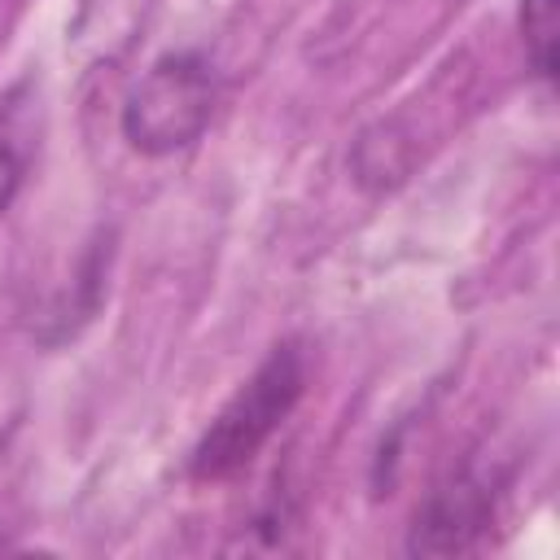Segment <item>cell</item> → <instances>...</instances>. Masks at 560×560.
I'll list each match as a JSON object with an SVG mask.
<instances>
[{
	"instance_id": "obj_4",
	"label": "cell",
	"mask_w": 560,
	"mask_h": 560,
	"mask_svg": "<svg viewBox=\"0 0 560 560\" xmlns=\"http://www.w3.org/2000/svg\"><path fill=\"white\" fill-rule=\"evenodd\" d=\"M521 39L534 70L556 79V44H560V0H521Z\"/></svg>"
},
{
	"instance_id": "obj_1",
	"label": "cell",
	"mask_w": 560,
	"mask_h": 560,
	"mask_svg": "<svg viewBox=\"0 0 560 560\" xmlns=\"http://www.w3.org/2000/svg\"><path fill=\"white\" fill-rule=\"evenodd\" d=\"M302 354L298 346H276L254 376L223 402V411L210 420V429L201 433L197 451H192V477L197 481H223L232 472H241L262 446L267 438L284 424V416L298 407L302 398Z\"/></svg>"
},
{
	"instance_id": "obj_2",
	"label": "cell",
	"mask_w": 560,
	"mask_h": 560,
	"mask_svg": "<svg viewBox=\"0 0 560 560\" xmlns=\"http://www.w3.org/2000/svg\"><path fill=\"white\" fill-rule=\"evenodd\" d=\"M214 109V74L197 52L158 57L122 105V136L136 153L166 158L188 149Z\"/></svg>"
},
{
	"instance_id": "obj_5",
	"label": "cell",
	"mask_w": 560,
	"mask_h": 560,
	"mask_svg": "<svg viewBox=\"0 0 560 560\" xmlns=\"http://www.w3.org/2000/svg\"><path fill=\"white\" fill-rule=\"evenodd\" d=\"M18 184H22V140L13 131V118L0 114V214L9 210Z\"/></svg>"
},
{
	"instance_id": "obj_3",
	"label": "cell",
	"mask_w": 560,
	"mask_h": 560,
	"mask_svg": "<svg viewBox=\"0 0 560 560\" xmlns=\"http://www.w3.org/2000/svg\"><path fill=\"white\" fill-rule=\"evenodd\" d=\"M490 512H494L490 481L459 472L424 499L407 534V551L411 556H459L481 538V529L490 525Z\"/></svg>"
}]
</instances>
